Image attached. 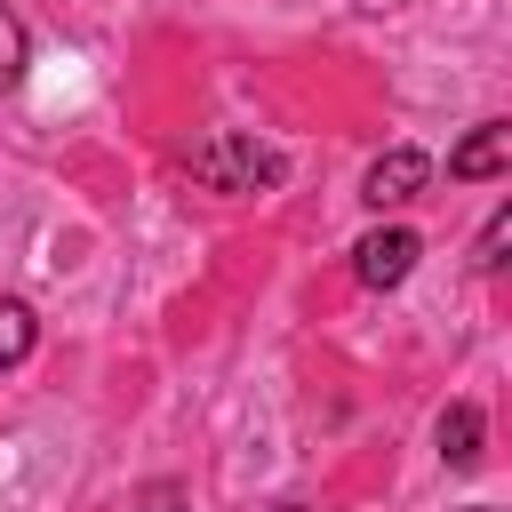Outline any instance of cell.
<instances>
[{"mask_svg":"<svg viewBox=\"0 0 512 512\" xmlns=\"http://www.w3.org/2000/svg\"><path fill=\"white\" fill-rule=\"evenodd\" d=\"M504 160H512V128H504V120H480V128L448 152V176H456V184H488V176H504Z\"/></svg>","mask_w":512,"mask_h":512,"instance_id":"obj_4","label":"cell"},{"mask_svg":"<svg viewBox=\"0 0 512 512\" xmlns=\"http://www.w3.org/2000/svg\"><path fill=\"white\" fill-rule=\"evenodd\" d=\"M24 48H32V40H24L16 8H0V80H16V72H24Z\"/></svg>","mask_w":512,"mask_h":512,"instance_id":"obj_7","label":"cell"},{"mask_svg":"<svg viewBox=\"0 0 512 512\" xmlns=\"http://www.w3.org/2000/svg\"><path fill=\"white\" fill-rule=\"evenodd\" d=\"M192 184L200 192H224V200L264 192V184H280V152L256 128H216L208 144H192Z\"/></svg>","mask_w":512,"mask_h":512,"instance_id":"obj_1","label":"cell"},{"mask_svg":"<svg viewBox=\"0 0 512 512\" xmlns=\"http://www.w3.org/2000/svg\"><path fill=\"white\" fill-rule=\"evenodd\" d=\"M464 512H488V504H464Z\"/></svg>","mask_w":512,"mask_h":512,"instance_id":"obj_11","label":"cell"},{"mask_svg":"<svg viewBox=\"0 0 512 512\" xmlns=\"http://www.w3.org/2000/svg\"><path fill=\"white\" fill-rule=\"evenodd\" d=\"M416 256H424V240H416L408 224H376V232L352 248V272H360L368 288H400V280L416 272Z\"/></svg>","mask_w":512,"mask_h":512,"instance_id":"obj_3","label":"cell"},{"mask_svg":"<svg viewBox=\"0 0 512 512\" xmlns=\"http://www.w3.org/2000/svg\"><path fill=\"white\" fill-rule=\"evenodd\" d=\"M504 240H512V216L496 208V216H488V232H480V256H472V264H480V272H496V264H504Z\"/></svg>","mask_w":512,"mask_h":512,"instance_id":"obj_8","label":"cell"},{"mask_svg":"<svg viewBox=\"0 0 512 512\" xmlns=\"http://www.w3.org/2000/svg\"><path fill=\"white\" fill-rule=\"evenodd\" d=\"M424 184H432V160H424L416 144H392V152H376V160H368L360 200H368V208H408Z\"/></svg>","mask_w":512,"mask_h":512,"instance_id":"obj_2","label":"cell"},{"mask_svg":"<svg viewBox=\"0 0 512 512\" xmlns=\"http://www.w3.org/2000/svg\"><path fill=\"white\" fill-rule=\"evenodd\" d=\"M32 344H40V320H32V304H24V296H0V368H16Z\"/></svg>","mask_w":512,"mask_h":512,"instance_id":"obj_6","label":"cell"},{"mask_svg":"<svg viewBox=\"0 0 512 512\" xmlns=\"http://www.w3.org/2000/svg\"><path fill=\"white\" fill-rule=\"evenodd\" d=\"M432 440H440V464H448V472H472V464H480V440H488V416H480L472 400H456V408H440Z\"/></svg>","mask_w":512,"mask_h":512,"instance_id":"obj_5","label":"cell"},{"mask_svg":"<svg viewBox=\"0 0 512 512\" xmlns=\"http://www.w3.org/2000/svg\"><path fill=\"white\" fill-rule=\"evenodd\" d=\"M136 512H192V504H184V488H176V480H152V488L136 496Z\"/></svg>","mask_w":512,"mask_h":512,"instance_id":"obj_9","label":"cell"},{"mask_svg":"<svg viewBox=\"0 0 512 512\" xmlns=\"http://www.w3.org/2000/svg\"><path fill=\"white\" fill-rule=\"evenodd\" d=\"M272 512H312V504H272Z\"/></svg>","mask_w":512,"mask_h":512,"instance_id":"obj_10","label":"cell"}]
</instances>
